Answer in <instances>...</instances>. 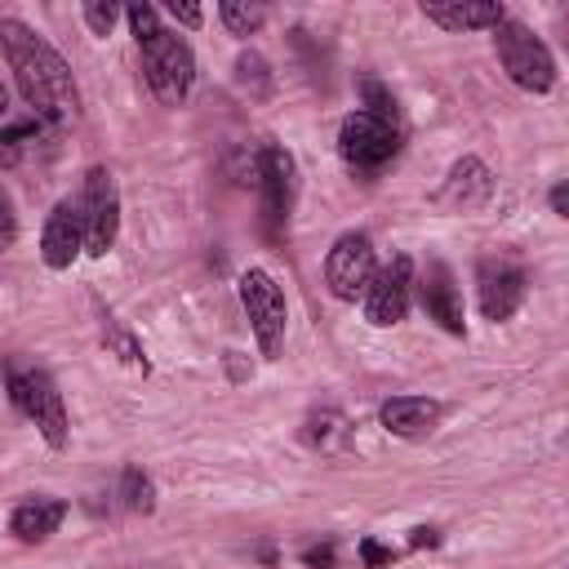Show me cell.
Here are the masks:
<instances>
[{
    "label": "cell",
    "mask_w": 569,
    "mask_h": 569,
    "mask_svg": "<svg viewBox=\"0 0 569 569\" xmlns=\"http://www.w3.org/2000/svg\"><path fill=\"white\" fill-rule=\"evenodd\" d=\"M0 40H4V53H9V67L18 76V89L31 107V116L40 124H67L80 116V93H76V80L62 62V53L36 36L27 22L18 18H4L0 22Z\"/></svg>",
    "instance_id": "6da1fadb"
},
{
    "label": "cell",
    "mask_w": 569,
    "mask_h": 569,
    "mask_svg": "<svg viewBox=\"0 0 569 569\" xmlns=\"http://www.w3.org/2000/svg\"><path fill=\"white\" fill-rule=\"evenodd\" d=\"M138 53H142V76H147L151 93L164 107H178L191 93V80H196V58H191L187 40L160 27L147 40H138Z\"/></svg>",
    "instance_id": "7a4b0ae2"
},
{
    "label": "cell",
    "mask_w": 569,
    "mask_h": 569,
    "mask_svg": "<svg viewBox=\"0 0 569 569\" xmlns=\"http://www.w3.org/2000/svg\"><path fill=\"white\" fill-rule=\"evenodd\" d=\"M493 44H498V58L507 67V76L529 89V93H547L556 84V62L547 53V44L525 27V22H498L493 27Z\"/></svg>",
    "instance_id": "3957f363"
},
{
    "label": "cell",
    "mask_w": 569,
    "mask_h": 569,
    "mask_svg": "<svg viewBox=\"0 0 569 569\" xmlns=\"http://www.w3.org/2000/svg\"><path fill=\"white\" fill-rule=\"evenodd\" d=\"M9 400L18 405V413L22 418H31L36 427H40V436L53 445V449H62L67 445V409H62V391L53 387V378L49 373H40V369H9Z\"/></svg>",
    "instance_id": "277c9868"
},
{
    "label": "cell",
    "mask_w": 569,
    "mask_h": 569,
    "mask_svg": "<svg viewBox=\"0 0 569 569\" xmlns=\"http://www.w3.org/2000/svg\"><path fill=\"white\" fill-rule=\"evenodd\" d=\"M338 151L351 169H382L396 151H400V129L396 120H382V116H369V111H351L338 129Z\"/></svg>",
    "instance_id": "5b68a950"
},
{
    "label": "cell",
    "mask_w": 569,
    "mask_h": 569,
    "mask_svg": "<svg viewBox=\"0 0 569 569\" xmlns=\"http://www.w3.org/2000/svg\"><path fill=\"white\" fill-rule=\"evenodd\" d=\"M240 302L249 311V325H253V338L262 347L267 360H276L280 342H284V293L280 284L267 276V271H244L240 276Z\"/></svg>",
    "instance_id": "8992f818"
},
{
    "label": "cell",
    "mask_w": 569,
    "mask_h": 569,
    "mask_svg": "<svg viewBox=\"0 0 569 569\" xmlns=\"http://www.w3.org/2000/svg\"><path fill=\"white\" fill-rule=\"evenodd\" d=\"M373 271H378V267H373V244H369V236H360V231L338 236L333 249L325 253V284H329V293L342 298V302L365 298Z\"/></svg>",
    "instance_id": "52a82bcc"
},
{
    "label": "cell",
    "mask_w": 569,
    "mask_h": 569,
    "mask_svg": "<svg viewBox=\"0 0 569 569\" xmlns=\"http://www.w3.org/2000/svg\"><path fill=\"white\" fill-rule=\"evenodd\" d=\"M80 222H84V253L102 258L120 231V196L107 169H89L84 196H80Z\"/></svg>",
    "instance_id": "ba28073f"
},
{
    "label": "cell",
    "mask_w": 569,
    "mask_h": 569,
    "mask_svg": "<svg viewBox=\"0 0 569 569\" xmlns=\"http://www.w3.org/2000/svg\"><path fill=\"white\" fill-rule=\"evenodd\" d=\"M409 293H413V262L400 253L391 258L387 267L373 271L369 289H365V320L387 329V325H400L405 311H409Z\"/></svg>",
    "instance_id": "9c48e42d"
},
{
    "label": "cell",
    "mask_w": 569,
    "mask_h": 569,
    "mask_svg": "<svg viewBox=\"0 0 569 569\" xmlns=\"http://www.w3.org/2000/svg\"><path fill=\"white\" fill-rule=\"evenodd\" d=\"M520 302H525V271L507 258H485L480 262V311L489 320H507L516 316Z\"/></svg>",
    "instance_id": "30bf717a"
},
{
    "label": "cell",
    "mask_w": 569,
    "mask_h": 569,
    "mask_svg": "<svg viewBox=\"0 0 569 569\" xmlns=\"http://www.w3.org/2000/svg\"><path fill=\"white\" fill-rule=\"evenodd\" d=\"M80 249H84L80 204H76V200H58L53 213H49V222H44V236H40V258H44L53 271H67Z\"/></svg>",
    "instance_id": "8fae6325"
},
{
    "label": "cell",
    "mask_w": 569,
    "mask_h": 569,
    "mask_svg": "<svg viewBox=\"0 0 569 569\" xmlns=\"http://www.w3.org/2000/svg\"><path fill=\"white\" fill-rule=\"evenodd\" d=\"M378 418H382V427H387L391 436L422 440V436H431V427L440 422V405L427 400V396H396V400H387V405L378 409Z\"/></svg>",
    "instance_id": "7c38bea8"
},
{
    "label": "cell",
    "mask_w": 569,
    "mask_h": 569,
    "mask_svg": "<svg viewBox=\"0 0 569 569\" xmlns=\"http://www.w3.org/2000/svg\"><path fill=\"white\" fill-rule=\"evenodd\" d=\"M258 182H262V196H267V218L271 222L289 218V204H293V160H289V151L267 147L262 164H258Z\"/></svg>",
    "instance_id": "4fadbf2b"
},
{
    "label": "cell",
    "mask_w": 569,
    "mask_h": 569,
    "mask_svg": "<svg viewBox=\"0 0 569 569\" xmlns=\"http://www.w3.org/2000/svg\"><path fill=\"white\" fill-rule=\"evenodd\" d=\"M422 307H427V316H431L440 329L462 333V298H458L453 276H449L445 262H431V267H427V280H422Z\"/></svg>",
    "instance_id": "5bb4252c"
},
{
    "label": "cell",
    "mask_w": 569,
    "mask_h": 569,
    "mask_svg": "<svg viewBox=\"0 0 569 569\" xmlns=\"http://www.w3.org/2000/svg\"><path fill=\"white\" fill-rule=\"evenodd\" d=\"M62 516H67V507H62L58 498H31V502L13 507L9 529H13L22 542H44V538L62 525Z\"/></svg>",
    "instance_id": "9a60e30c"
},
{
    "label": "cell",
    "mask_w": 569,
    "mask_h": 569,
    "mask_svg": "<svg viewBox=\"0 0 569 569\" xmlns=\"http://www.w3.org/2000/svg\"><path fill=\"white\" fill-rule=\"evenodd\" d=\"M427 22L445 27V31H471V27H498L507 13L502 4H422Z\"/></svg>",
    "instance_id": "2e32d148"
},
{
    "label": "cell",
    "mask_w": 569,
    "mask_h": 569,
    "mask_svg": "<svg viewBox=\"0 0 569 569\" xmlns=\"http://www.w3.org/2000/svg\"><path fill=\"white\" fill-rule=\"evenodd\" d=\"M489 191H493V178H489V169H485L480 160H471V156L453 164L449 187H445V196H449L453 204H462V209L485 204V200H489Z\"/></svg>",
    "instance_id": "e0dca14e"
},
{
    "label": "cell",
    "mask_w": 569,
    "mask_h": 569,
    "mask_svg": "<svg viewBox=\"0 0 569 569\" xmlns=\"http://www.w3.org/2000/svg\"><path fill=\"white\" fill-rule=\"evenodd\" d=\"M218 18L227 22L231 36H249L262 27V4H236V0H222L218 4Z\"/></svg>",
    "instance_id": "ac0fdd59"
},
{
    "label": "cell",
    "mask_w": 569,
    "mask_h": 569,
    "mask_svg": "<svg viewBox=\"0 0 569 569\" xmlns=\"http://www.w3.org/2000/svg\"><path fill=\"white\" fill-rule=\"evenodd\" d=\"M31 124H13V129H4L0 124V169H9V164H18L22 160V147L31 142Z\"/></svg>",
    "instance_id": "d6986e66"
},
{
    "label": "cell",
    "mask_w": 569,
    "mask_h": 569,
    "mask_svg": "<svg viewBox=\"0 0 569 569\" xmlns=\"http://www.w3.org/2000/svg\"><path fill=\"white\" fill-rule=\"evenodd\" d=\"M124 507L129 511H151V480L138 467L124 471Z\"/></svg>",
    "instance_id": "ffe728a7"
},
{
    "label": "cell",
    "mask_w": 569,
    "mask_h": 569,
    "mask_svg": "<svg viewBox=\"0 0 569 569\" xmlns=\"http://www.w3.org/2000/svg\"><path fill=\"white\" fill-rule=\"evenodd\" d=\"M116 18H120V9L116 4H84V22H89V31L93 36H111V27H116Z\"/></svg>",
    "instance_id": "44dd1931"
},
{
    "label": "cell",
    "mask_w": 569,
    "mask_h": 569,
    "mask_svg": "<svg viewBox=\"0 0 569 569\" xmlns=\"http://www.w3.org/2000/svg\"><path fill=\"white\" fill-rule=\"evenodd\" d=\"M129 27H133L138 40H147L151 31H160V18H156L151 4H129Z\"/></svg>",
    "instance_id": "7402d4cb"
},
{
    "label": "cell",
    "mask_w": 569,
    "mask_h": 569,
    "mask_svg": "<svg viewBox=\"0 0 569 569\" xmlns=\"http://www.w3.org/2000/svg\"><path fill=\"white\" fill-rule=\"evenodd\" d=\"M18 240V218H13V200H9V191L0 187V249H9Z\"/></svg>",
    "instance_id": "603a6c76"
},
{
    "label": "cell",
    "mask_w": 569,
    "mask_h": 569,
    "mask_svg": "<svg viewBox=\"0 0 569 569\" xmlns=\"http://www.w3.org/2000/svg\"><path fill=\"white\" fill-rule=\"evenodd\" d=\"M164 9H169L178 22H187V27H200V9H196V4H178V0H169Z\"/></svg>",
    "instance_id": "cb8c5ba5"
},
{
    "label": "cell",
    "mask_w": 569,
    "mask_h": 569,
    "mask_svg": "<svg viewBox=\"0 0 569 569\" xmlns=\"http://www.w3.org/2000/svg\"><path fill=\"white\" fill-rule=\"evenodd\" d=\"M360 556H365V565H369V569H378V565H387V560H391V551H387V547H378V542H360Z\"/></svg>",
    "instance_id": "d4e9b609"
},
{
    "label": "cell",
    "mask_w": 569,
    "mask_h": 569,
    "mask_svg": "<svg viewBox=\"0 0 569 569\" xmlns=\"http://www.w3.org/2000/svg\"><path fill=\"white\" fill-rule=\"evenodd\" d=\"M302 560H307L311 569H329V565H333V547H311Z\"/></svg>",
    "instance_id": "484cf974"
},
{
    "label": "cell",
    "mask_w": 569,
    "mask_h": 569,
    "mask_svg": "<svg viewBox=\"0 0 569 569\" xmlns=\"http://www.w3.org/2000/svg\"><path fill=\"white\" fill-rule=\"evenodd\" d=\"M551 209H556V213H565V209H569V191H565V187H556V191H551Z\"/></svg>",
    "instance_id": "4316f807"
},
{
    "label": "cell",
    "mask_w": 569,
    "mask_h": 569,
    "mask_svg": "<svg viewBox=\"0 0 569 569\" xmlns=\"http://www.w3.org/2000/svg\"><path fill=\"white\" fill-rule=\"evenodd\" d=\"M422 542H436V529H413V547H422Z\"/></svg>",
    "instance_id": "83f0119b"
},
{
    "label": "cell",
    "mask_w": 569,
    "mask_h": 569,
    "mask_svg": "<svg viewBox=\"0 0 569 569\" xmlns=\"http://www.w3.org/2000/svg\"><path fill=\"white\" fill-rule=\"evenodd\" d=\"M4 107H9V93H4V84H0V120H4Z\"/></svg>",
    "instance_id": "f1b7e54d"
}]
</instances>
